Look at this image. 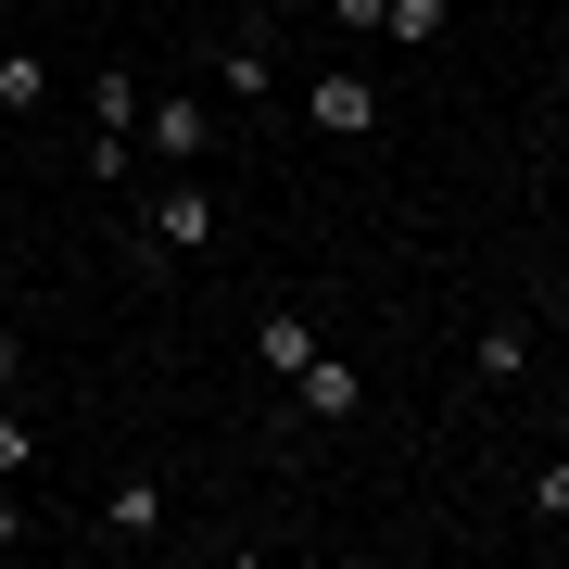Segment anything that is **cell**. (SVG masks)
Wrapping results in <instances>:
<instances>
[{
    "mask_svg": "<svg viewBox=\"0 0 569 569\" xmlns=\"http://www.w3.org/2000/svg\"><path fill=\"white\" fill-rule=\"evenodd\" d=\"M127 164H140V140H127V127H89V178H102V190H114V178H127Z\"/></svg>",
    "mask_w": 569,
    "mask_h": 569,
    "instance_id": "obj_12",
    "label": "cell"
},
{
    "mask_svg": "<svg viewBox=\"0 0 569 569\" xmlns=\"http://www.w3.org/2000/svg\"><path fill=\"white\" fill-rule=\"evenodd\" d=\"M291 392H305V418H317V430H342V418L367 406V380H355V355H329V342H317L305 367H291Z\"/></svg>",
    "mask_w": 569,
    "mask_h": 569,
    "instance_id": "obj_4",
    "label": "cell"
},
{
    "mask_svg": "<svg viewBox=\"0 0 569 569\" xmlns=\"http://www.w3.org/2000/svg\"><path fill=\"white\" fill-rule=\"evenodd\" d=\"M26 380V342H13V329H0V392H13Z\"/></svg>",
    "mask_w": 569,
    "mask_h": 569,
    "instance_id": "obj_16",
    "label": "cell"
},
{
    "mask_svg": "<svg viewBox=\"0 0 569 569\" xmlns=\"http://www.w3.org/2000/svg\"><path fill=\"white\" fill-rule=\"evenodd\" d=\"M531 519H569V456H545V468H531Z\"/></svg>",
    "mask_w": 569,
    "mask_h": 569,
    "instance_id": "obj_13",
    "label": "cell"
},
{
    "mask_svg": "<svg viewBox=\"0 0 569 569\" xmlns=\"http://www.w3.org/2000/svg\"><path fill=\"white\" fill-rule=\"evenodd\" d=\"M26 545V507H13V481H0V557H13Z\"/></svg>",
    "mask_w": 569,
    "mask_h": 569,
    "instance_id": "obj_15",
    "label": "cell"
},
{
    "mask_svg": "<svg viewBox=\"0 0 569 569\" xmlns=\"http://www.w3.org/2000/svg\"><path fill=\"white\" fill-rule=\"evenodd\" d=\"M51 102V63L39 51H0V114H39Z\"/></svg>",
    "mask_w": 569,
    "mask_h": 569,
    "instance_id": "obj_8",
    "label": "cell"
},
{
    "mask_svg": "<svg viewBox=\"0 0 569 569\" xmlns=\"http://www.w3.org/2000/svg\"><path fill=\"white\" fill-rule=\"evenodd\" d=\"M203 140H216V127H203V102H190V89L140 102V152H152V164H178V178H190V164H203Z\"/></svg>",
    "mask_w": 569,
    "mask_h": 569,
    "instance_id": "obj_2",
    "label": "cell"
},
{
    "mask_svg": "<svg viewBox=\"0 0 569 569\" xmlns=\"http://www.w3.org/2000/svg\"><path fill=\"white\" fill-rule=\"evenodd\" d=\"M305 127H317V140H367V127H380V89L342 63V77H317V89H305Z\"/></svg>",
    "mask_w": 569,
    "mask_h": 569,
    "instance_id": "obj_3",
    "label": "cell"
},
{
    "mask_svg": "<svg viewBox=\"0 0 569 569\" xmlns=\"http://www.w3.org/2000/svg\"><path fill=\"white\" fill-rule=\"evenodd\" d=\"M216 89H228V102H241V114H253V102H266V89H279V26H241V39H228V51H216Z\"/></svg>",
    "mask_w": 569,
    "mask_h": 569,
    "instance_id": "obj_5",
    "label": "cell"
},
{
    "mask_svg": "<svg viewBox=\"0 0 569 569\" xmlns=\"http://www.w3.org/2000/svg\"><path fill=\"white\" fill-rule=\"evenodd\" d=\"M89 127H127V140H140V77H114V63H102V89H89Z\"/></svg>",
    "mask_w": 569,
    "mask_h": 569,
    "instance_id": "obj_11",
    "label": "cell"
},
{
    "mask_svg": "<svg viewBox=\"0 0 569 569\" xmlns=\"http://www.w3.org/2000/svg\"><path fill=\"white\" fill-rule=\"evenodd\" d=\"M26 443H39V430H26V418H13V392H0V481L26 468Z\"/></svg>",
    "mask_w": 569,
    "mask_h": 569,
    "instance_id": "obj_14",
    "label": "cell"
},
{
    "mask_svg": "<svg viewBox=\"0 0 569 569\" xmlns=\"http://www.w3.org/2000/svg\"><path fill=\"white\" fill-rule=\"evenodd\" d=\"M253 355H266V380H291V367L317 355V329H305V317H266V329H253Z\"/></svg>",
    "mask_w": 569,
    "mask_h": 569,
    "instance_id": "obj_10",
    "label": "cell"
},
{
    "mask_svg": "<svg viewBox=\"0 0 569 569\" xmlns=\"http://www.w3.org/2000/svg\"><path fill=\"white\" fill-rule=\"evenodd\" d=\"M443 26H456V0H392V13H380V39H406V51H430V39H443Z\"/></svg>",
    "mask_w": 569,
    "mask_h": 569,
    "instance_id": "obj_9",
    "label": "cell"
},
{
    "mask_svg": "<svg viewBox=\"0 0 569 569\" xmlns=\"http://www.w3.org/2000/svg\"><path fill=\"white\" fill-rule=\"evenodd\" d=\"M140 253H216V203H203V190H152V216H140Z\"/></svg>",
    "mask_w": 569,
    "mask_h": 569,
    "instance_id": "obj_1",
    "label": "cell"
},
{
    "mask_svg": "<svg viewBox=\"0 0 569 569\" xmlns=\"http://www.w3.org/2000/svg\"><path fill=\"white\" fill-rule=\"evenodd\" d=\"M468 367H481V380H493V392H507V380H519V367H531V329H519V317H493V329H481V342H468Z\"/></svg>",
    "mask_w": 569,
    "mask_h": 569,
    "instance_id": "obj_7",
    "label": "cell"
},
{
    "mask_svg": "<svg viewBox=\"0 0 569 569\" xmlns=\"http://www.w3.org/2000/svg\"><path fill=\"white\" fill-rule=\"evenodd\" d=\"M152 531H164V481L140 468V481H114V493H102V545H152Z\"/></svg>",
    "mask_w": 569,
    "mask_h": 569,
    "instance_id": "obj_6",
    "label": "cell"
}]
</instances>
